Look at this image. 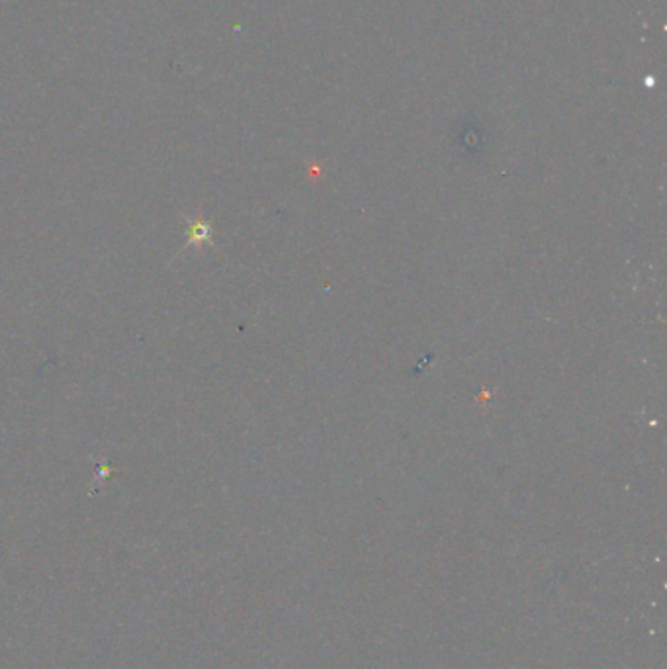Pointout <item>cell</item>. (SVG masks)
<instances>
[{"instance_id":"obj_1","label":"cell","mask_w":667,"mask_h":669,"mask_svg":"<svg viewBox=\"0 0 667 669\" xmlns=\"http://www.w3.org/2000/svg\"><path fill=\"white\" fill-rule=\"evenodd\" d=\"M208 237H210V228H208V223H204V221H198V223H192V225H190V243L192 245L204 243V241H208Z\"/></svg>"}]
</instances>
